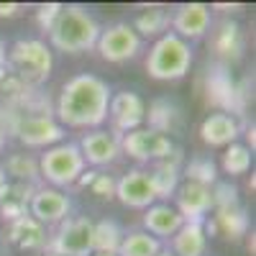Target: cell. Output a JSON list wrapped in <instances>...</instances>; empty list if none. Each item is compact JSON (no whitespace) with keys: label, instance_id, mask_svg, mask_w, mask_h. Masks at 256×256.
I'll use <instances>...</instances> for the list:
<instances>
[{"label":"cell","instance_id":"e0dca14e","mask_svg":"<svg viewBox=\"0 0 256 256\" xmlns=\"http://www.w3.org/2000/svg\"><path fill=\"white\" fill-rule=\"evenodd\" d=\"M182 216L177 212L174 205L169 202H154L152 208H146L144 212V228L146 233H152L154 238H166V236H174V233L182 228Z\"/></svg>","mask_w":256,"mask_h":256},{"label":"cell","instance_id":"ab89813d","mask_svg":"<svg viewBox=\"0 0 256 256\" xmlns=\"http://www.w3.org/2000/svg\"><path fill=\"white\" fill-rule=\"evenodd\" d=\"M6 74H8V70H6V67H0V84H3V80H6Z\"/></svg>","mask_w":256,"mask_h":256},{"label":"cell","instance_id":"484cf974","mask_svg":"<svg viewBox=\"0 0 256 256\" xmlns=\"http://www.w3.org/2000/svg\"><path fill=\"white\" fill-rule=\"evenodd\" d=\"M162 241L154 238L152 233L146 230H131L126 233L123 241H120V248H118V256H156L162 251Z\"/></svg>","mask_w":256,"mask_h":256},{"label":"cell","instance_id":"277c9868","mask_svg":"<svg viewBox=\"0 0 256 256\" xmlns=\"http://www.w3.org/2000/svg\"><path fill=\"white\" fill-rule=\"evenodd\" d=\"M192 67V49L184 38L177 34L166 31L154 41L152 52L146 56V72L148 77L169 82V80H182Z\"/></svg>","mask_w":256,"mask_h":256},{"label":"cell","instance_id":"60d3db41","mask_svg":"<svg viewBox=\"0 0 256 256\" xmlns=\"http://www.w3.org/2000/svg\"><path fill=\"white\" fill-rule=\"evenodd\" d=\"M156 256H174V254H172V251H169V248H162V251H159Z\"/></svg>","mask_w":256,"mask_h":256},{"label":"cell","instance_id":"f35d334b","mask_svg":"<svg viewBox=\"0 0 256 256\" xmlns=\"http://www.w3.org/2000/svg\"><path fill=\"white\" fill-rule=\"evenodd\" d=\"M6 141H8V134H6V128H3V123H0V148L6 146Z\"/></svg>","mask_w":256,"mask_h":256},{"label":"cell","instance_id":"cb8c5ba5","mask_svg":"<svg viewBox=\"0 0 256 256\" xmlns=\"http://www.w3.org/2000/svg\"><path fill=\"white\" fill-rule=\"evenodd\" d=\"M123 236V228L110 218L92 223V254H118Z\"/></svg>","mask_w":256,"mask_h":256},{"label":"cell","instance_id":"2e32d148","mask_svg":"<svg viewBox=\"0 0 256 256\" xmlns=\"http://www.w3.org/2000/svg\"><path fill=\"white\" fill-rule=\"evenodd\" d=\"M169 24L174 28L172 34H177L190 44L192 38L205 36V31L210 28V8L205 3H182L169 16Z\"/></svg>","mask_w":256,"mask_h":256},{"label":"cell","instance_id":"d6986e66","mask_svg":"<svg viewBox=\"0 0 256 256\" xmlns=\"http://www.w3.org/2000/svg\"><path fill=\"white\" fill-rule=\"evenodd\" d=\"M152 184H154V192H156V200H166L172 198L177 187H180V177H182V169H180V148L164 162H156L152 166Z\"/></svg>","mask_w":256,"mask_h":256},{"label":"cell","instance_id":"5b68a950","mask_svg":"<svg viewBox=\"0 0 256 256\" xmlns=\"http://www.w3.org/2000/svg\"><path fill=\"white\" fill-rule=\"evenodd\" d=\"M8 108L10 123H6V134H16V138L24 146H38V148H52L56 144H62L64 138V126L52 118L49 113H20L18 108Z\"/></svg>","mask_w":256,"mask_h":256},{"label":"cell","instance_id":"7a4b0ae2","mask_svg":"<svg viewBox=\"0 0 256 256\" xmlns=\"http://www.w3.org/2000/svg\"><path fill=\"white\" fill-rule=\"evenodd\" d=\"M100 24L95 16L82 6H62L59 18L49 31V44L64 54H80L95 49L100 38Z\"/></svg>","mask_w":256,"mask_h":256},{"label":"cell","instance_id":"ac0fdd59","mask_svg":"<svg viewBox=\"0 0 256 256\" xmlns=\"http://www.w3.org/2000/svg\"><path fill=\"white\" fill-rule=\"evenodd\" d=\"M238 134H241L238 120L228 113H210L200 123V138L208 146H230L236 144Z\"/></svg>","mask_w":256,"mask_h":256},{"label":"cell","instance_id":"5bb4252c","mask_svg":"<svg viewBox=\"0 0 256 256\" xmlns=\"http://www.w3.org/2000/svg\"><path fill=\"white\" fill-rule=\"evenodd\" d=\"M177 198V212L184 223H202L205 216L212 210V190L198 182H184L174 192Z\"/></svg>","mask_w":256,"mask_h":256},{"label":"cell","instance_id":"8992f818","mask_svg":"<svg viewBox=\"0 0 256 256\" xmlns=\"http://www.w3.org/2000/svg\"><path fill=\"white\" fill-rule=\"evenodd\" d=\"M84 172V159L80 154V146L72 141H62L52 148H46L44 156L38 159V174L56 187H72Z\"/></svg>","mask_w":256,"mask_h":256},{"label":"cell","instance_id":"7402d4cb","mask_svg":"<svg viewBox=\"0 0 256 256\" xmlns=\"http://www.w3.org/2000/svg\"><path fill=\"white\" fill-rule=\"evenodd\" d=\"M202 223H182V228L172 236V254L174 256H202L205 254L208 236H205Z\"/></svg>","mask_w":256,"mask_h":256},{"label":"cell","instance_id":"b9f144b4","mask_svg":"<svg viewBox=\"0 0 256 256\" xmlns=\"http://www.w3.org/2000/svg\"><path fill=\"white\" fill-rule=\"evenodd\" d=\"M92 256H118V254H92Z\"/></svg>","mask_w":256,"mask_h":256},{"label":"cell","instance_id":"44dd1931","mask_svg":"<svg viewBox=\"0 0 256 256\" xmlns=\"http://www.w3.org/2000/svg\"><path fill=\"white\" fill-rule=\"evenodd\" d=\"M212 49H216L218 56L228 59V62H236L244 54V31L238 24L233 20H223L218 24V28L212 31Z\"/></svg>","mask_w":256,"mask_h":256},{"label":"cell","instance_id":"d6a6232c","mask_svg":"<svg viewBox=\"0 0 256 256\" xmlns=\"http://www.w3.org/2000/svg\"><path fill=\"white\" fill-rule=\"evenodd\" d=\"M59 13H62V3H44V6H38V10H36V20H38V26H41V31H52V26H54V20L59 18Z\"/></svg>","mask_w":256,"mask_h":256},{"label":"cell","instance_id":"6da1fadb","mask_svg":"<svg viewBox=\"0 0 256 256\" xmlns=\"http://www.w3.org/2000/svg\"><path fill=\"white\" fill-rule=\"evenodd\" d=\"M110 84L98 74H74L56 98V120L72 128H100L108 120Z\"/></svg>","mask_w":256,"mask_h":256},{"label":"cell","instance_id":"f1b7e54d","mask_svg":"<svg viewBox=\"0 0 256 256\" xmlns=\"http://www.w3.org/2000/svg\"><path fill=\"white\" fill-rule=\"evenodd\" d=\"M3 169H6L8 174L16 177V182L36 184V182L41 180V174H38V162H36L34 156H28V154H13V156H8V162H6Z\"/></svg>","mask_w":256,"mask_h":256},{"label":"cell","instance_id":"9c48e42d","mask_svg":"<svg viewBox=\"0 0 256 256\" xmlns=\"http://www.w3.org/2000/svg\"><path fill=\"white\" fill-rule=\"evenodd\" d=\"M141 44H144V41L134 31L131 24H113V26L100 31V38H98L95 49L100 52V56L105 62L123 64V62H131V59L138 56Z\"/></svg>","mask_w":256,"mask_h":256},{"label":"cell","instance_id":"603a6c76","mask_svg":"<svg viewBox=\"0 0 256 256\" xmlns=\"http://www.w3.org/2000/svg\"><path fill=\"white\" fill-rule=\"evenodd\" d=\"M34 192H36V184H26V182L10 184L8 192H6V198L0 200V212H3V218L13 223L18 218L28 216V202L34 198Z\"/></svg>","mask_w":256,"mask_h":256},{"label":"cell","instance_id":"7bdbcfd3","mask_svg":"<svg viewBox=\"0 0 256 256\" xmlns=\"http://www.w3.org/2000/svg\"><path fill=\"white\" fill-rule=\"evenodd\" d=\"M46 256H54V254H46Z\"/></svg>","mask_w":256,"mask_h":256},{"label":"cell","instance_id":"83f0119b","mask_svg":"<svg viewBox=\"0 0 256 256\" xmlns=\"http://www.w3.org/2000/svg\"><path fill=\"white\" fill-rule=\"evenodd\" d=\"M166 26H169V13L164 8H156V6L144 10L134 20V31L141 36V41L148 38V36H164L166 34Z\"/></svg>","mask_w":256,"mask_h":256},{"label":"cell","instance_id":"8fae6325","mask_svg":"<svg viewBox=\"0 0 256 256\" xmlns=\"http://www.w3.org/2000/svg\"><path fill=\"white\" fill-rule=\"evenodd\" d=\"M108 118L113 120V131L118 136L141 128V123L146 120V105H144L141 95H136L131 90H120V92L110 95Z\"/></svg>","mask_w":256,"mask_h":256},{"label":"cell","instance_id":"52a82bcc","mask_svg":"<svg viewBox=\"0 0 256 256\" xmlns=\"http://www.w3.org/2000/svg\"><path fill=\"white\" fill-rule=\"evenodd\" d=\"M177 152L174 141L169 138L162 131H154V128H136V131H128L120 136V154L131 156L136 162H164Z\"/></svg>","mask_w":256,"mask_h":256},{"label":"cell","instance_id":"ffe728a7","mask_svg":"<svg viewBox=\"0 0 256 256\" xmlns=\"http://www.w3.org/2000/svg\"><path fill=\"white\" fill-rule=\"evenodd\" d=\"M8 238L10 244H16L18 248L24 251H36L46 246V228L41 226L38 220H34L31 216H24L10 223L8 228Z\"/></svg>","mask_w":256,"mask_h":256},{"label":"cell","instance_id":"4fadbf2b","mask_svg":"<svg viewBox=\"0 0 256 256\" xmlns=\"http://www.w3.org/2000/svg\"><path fill=\"white\" fill-rule=\"evenodd\" d=\"M116 198L126 208H138L146 210L156 202V192L152 184V177L144 169H131L120 180H116Z\"/></svg>","mask_w":256,"mask_h":256},{"label":"cell","instance_id":"4316f807","mask_svg":"<svg viewBox=\"0 0 256 256\" xmlns=\"http://www.w3.org/2000/svg\"><path fill=\"white\" fill-rule=\"evenodd\" d=\"M146 118H148V128H154V131H162V134L169 136V131H172V128L177 126V120H180V108L174 102L159 98V100H154L152 105H148Z\"/></svg>","mask_w":256,"mask_h":256},{"label":"cell","instance_id":"d590c367","mask_svg":"<svg viewBox=\"0 0 256 256\" xmlns=\"http://www.w3.org/2000/svg\"><path fill=\"white\" fill-rule=\"evenodd\" d=\"M8 187H10V180H8V174H6V169H3V164H0V200L6 198V192H8Z\"/></svg>","mask_w":256,"mask_h":256},{"label":"cell","instance_id":"836d02e7","mask_svg":"<svg viewBox=\"0 0 256 256\" xmlns=\"http://www.w3.org/2000/svg\"><path fill=\"white\" fill-rule=\"evenodd\" d=\"M92 192L95 195H100V198H113L116 195V180L110 177V174H95V180H92Z\"/></svg>","mask_w":256,"mask_h":256},{"label":"cell","instance_id":"d4e9b609","mask_svg":"<svg viewBox=\"0 0 256 256\" xmlns=\"http://www.w3.org/2000/svg\"><path fill=\"white\" fill-rule=\"evenodd\" d=\"M212 223H216V228L220 233H226L228 238H241L246 236L248 230V216L246 210L238 205H230V208H216V218H212Z\"/></svg>","mask_w":256,"mask_h":256},{"label":"cell","instance_id":"e575fe53","mask_svg":"<svg viewBox=\"0 0 256 256\" xmlns=\"http://www.w3.org/2000/svg\"><path fill=\"white\" fill-rule=\"evenodd\" d=\"M20 10L18 3H0V18H13Z\"/></svg>","mask_w":256,"mask_h":256},{"label":"cell","instance_id":"f546056e","mask_svg":"<svg viewBox=\"0 0 256 256\" xmlns=\"http://www.w3.org/2000/svg\"><path fill=\"white\" fill-rule=\"evenodd\" d=\"M251 159H254V152L244 144H230L223 154V172L230 174V177H238V174H246L251 169Z\"/></svg>","mask_w":256,"mask_h":256},{"label":"cell","instance_id":"4dcf8cb0","mask_svg":"<svg viewBox=\"0 0 256 256\" xmlns=\"http://www.w3.org/2000/svg\"><path fill=\"white\" fill-rule=\"evenodd\" d=\"M184 177L187 182H198V184H216L218 182V172H216V164H212L210 159L205 156H198V159H192L187 166H184Z\"/></svg>","mask_w":256,"mask_h":256},{"label":"cell","instance_id":"8d00e7d4","mask_svg":"<svg viewBox=\"0 0 256 256\" xmlns=\"http://www.w3.org/2000/svg\"><path fill=\"white\" fill-rule=\"evenodd\" d=\"M95 169H90V172H82V177L77 180V184H92V180H95Z\"/></svg>","mask_w":256,"mask_h":256},{"label":"cell","instance_id":"74e56055","mask_svg":"<svg viewBox=\"0 0 256 256\" xmlns=\"http://www.w3.org/2000/svg\"><path fill=\"white\" fill-rule=\"evenodd\" d=\"M6 62H8V49H6L3 36H0V67H6Z\"/></svg>","mask_w":256,"mask_h":256},{"label":"cell","instance_id":"3957f363","mask_svg":"<svg viewBox=\"0 0 256 256\" xmlns=\"http://www.w3.org/2000/svg\"><path fill=\"white\" fill-rule=\"evenodd\" d=\"M13 67V74L26 84V88H38L52 74L54 56L52 46L44 44L41 38H18L8 49V62Z\"/></svg>","mask_w":256,"mask_h":256},{"label":"cell","instance_id":"9a60e30c","mask_svg":"<svg viewBox=\"0 0 256 256\" xmlns=\"http://www.w3.org/2000/svg\"><path fill=\"white\" fill-rule=\"evenodd\" d=\"M205 90H208V102H212L216 108H223L220 113H241L244 110V100L241 90L236 88V82L230 80L226 67H212V72L205 80Z\"/></svg>","mask_w":256,"mask_h":256},{"label":"cell","instance_id":"7c38bea8","mask_svg":"<svg viewBox=\"0 0 256 256\" xmlns=\"http://www.w3.org/2000/svg\"><path fill=\"white\" fill-rule=\"evenodd\" d=\"M77 146L84 164L92 166H108L120 156V136L116 131H105V128H92L90 134L80 138Z\"/></svg>","mask_w":256,"mask_h":256},{"label":"cell","instance_id":"ba28073f","mask_svg":"<svg viewBox=\"0 0 256 256\" xmlns=\"http://www.w3.org/2000/svg\"><path fill=\"white\" fill-rule=\"evenodd\" d=\"M54 256H92V220L88 216H77L62 220L49 238Z\"/></svg>","mask_w":256,"mask_h":256},{"label":"cell","instance_id":"1f68e13d","mask_svg":"<svg viewBox=\"0 0 256 256\" xmlns=\"http://www.w3.org/2000/svg\"><path fill=\"white\" fill-rule=\"evenodd\" d=\"M230 205H238V190L230 182H216V187H212V210Z\"/></svg>","mask_w":256,"mask_h":256},{"label":"cell","instance_id":"30bf717a","mask_svg":"<svg viewBox=\"0 0 256 256\" xmlns=\"http://www.w3.org/2000/svg\"><path fill=\"white\" fill-rule=\"evenodd\" d=\"M70 210H72V200L67 198V192L54 190V187H36L34 198L28 202V216L38 220L44 228L67 220Z\"/></svg>","mask_w":256,"mask_h":256}]
</instances>
